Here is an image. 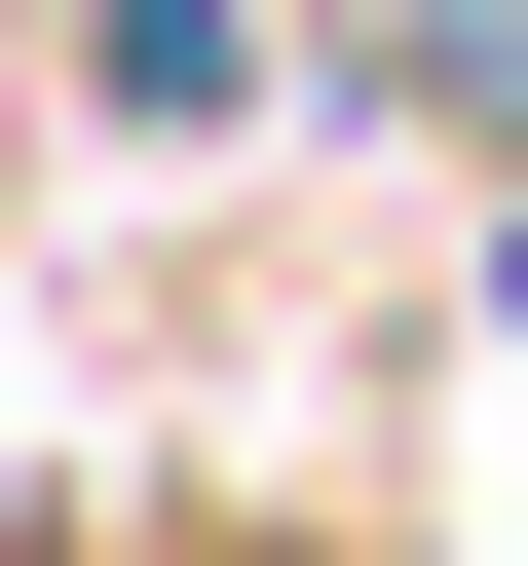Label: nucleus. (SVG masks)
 Returning a JSON list of instances; mask_svg holds the SVG:
<instances>
[{
  "label": "nucleus",
  "mask_w": 528,
  "mask_h": 566,
  "mask_svg": "<svg viewBox=\"0 0 528 566\" xmlns=\"http://www.w3.org/2000/svg\"><path fill=\"white\" fill-rule=\"evenodd\" d=\"M490 340H528V227H490Z\"/></svg>",
  "instance_id": "obj_3"
},
{
  "label": "nucleus",
  "mask_w": 528,
  "mask_h": 566,
  "mask_svg": "<svg viewBox=\"0 0 528 566\" xmlns=\"http://www.w3.org/2000/svg\"><path fill=\"white\" fill-rule=\"evenodd\" d=\"M76 76L114 114H264V0H76Z\"/></svg>",
  "instance_id": "obj_2"
},
{
  "label": "nucleus",
  "mask_w": 528,
  "mask_h": 566,
  "mask_svg": "<svg viewBox=\"0 0 528 566\" xmlns=\"http://www.w3.org/2000/svg\"><path fill=\"white\" fill-rule=\"evenodd\" d=\"M340 76H378V114H453V151H528V0H340Z\"/></svg>",
  "instance_id": "obj_1"
}]
</instances>
